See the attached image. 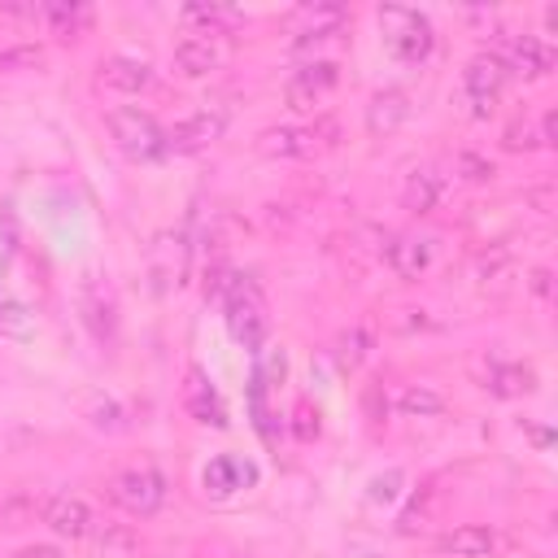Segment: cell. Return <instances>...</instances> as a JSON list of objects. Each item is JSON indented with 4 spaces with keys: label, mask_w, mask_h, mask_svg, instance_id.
I'll list each match as a JSON object with an SVG mask.
<instances>
[{
    "label": "cell",
    "mask_w": 558,
    "mask_h": 558,
    "mask_svg": "<svg viewBox=\"0 0 558 558\" xmlns=\"http://www.w3.org/2000/svg\"><path fill=\"white\" fill-rule=\"evenodd\" d=\"M527 288H532V296H549V288H554V275H549V266H536L532 275H527Z\"/></svg>",
    "instance_id": "836d02e7"
},
{
    "label": "cell",
    "mask_w": 558,
    "mask_h": 558,
    "mask_svg": "<svg viewBox=\"0 0 558 558\" xmlns=\"http://www.w3.org/2000/svg\"><path fill=\"white\" fill-rule=\"evenodd\" d=\"M222 57H227V44H222L218 35H196V31H187V35L174 44V70H179L183 78H201V74L218 70Z\"/></svg>",
    "instance_id": "5bb4252c"
},
{
    "label": "cell",
    "mask_w": 558,
    "mask_h": 558,
    "mask_svg": "<svg viewBox=\"0 0 558 558\" xmlns=\"http://www.w3.org/2000/svg\"><path fill=\"white\" fill-rule=\"evenodd\" d=\"M545 144H554V113H545L541 122H510L506 135H501L506 153H532V148H545Z\"/></svg>",
    "instance_id": "cb8c5ba5"
},
{
    "label": "cell",
    "mask_w": 558,
    "mask_h": 558,
    "mask_svg": "<svg viewBox=\"0 0 558 558\" xmlns=\"http://www.w3.org/2000/svg\"><path fill=\"white\" fill-rule=\"evenodd\" d=\"M109 92H126V96H140L153 87V65L140 61V57H109L100 61V74H96Z\"/></svg>",
    "instance_id": "e0dca14e"
},
{
    "label": "cell",
    "mask_w": 558,
    "mask_h": 558,
    "mask_svg": "<svg viewBox=\"0 0 558 558\" xmlns=\"http://www.w3.org/2000/svg\"><path fill=\"white\" fill-rule=\"evenodd\" d=\"M292 418H296V436H301V440L318 436V410H310V401H301V405L292 410Z\"/></svg>",
    "instance_id": "d6a6232c"
},
{
    "label": "cell",
    "mask_w": 558,
    "mask_h": 558,
    "mask_svg": "<svg viewBox=\"0 0 558 558\" xmlns=\"http://www.w3.org/2000/svg\"><path fill=\"white\" fill-rule=\"evenodd\" d=\"M0 336H9V340H31V336H35L31 310H26L17 296H9L4 288H0Z\"/></svg>",
    "instance_id": "4316f807"
},
{
    "label": "cell",
    "mask_w": 558,
    "mask_h": 558,
    "mask_svg": "<svg viewBox=\"0 0 558 558\" xmlns=\"http://www.w3.org/2000/svg\"><path fill=\"white\" fill-rule=\"evenodd\" d=\"M401 484H405V475H401V471L375 475V480H371V501H397V497H401Z\"/></svg>",
    "instance_id": "1f68e13d"
},
{
    "label": "cell",
    "mask_w": 558,
    "mask_h": 558,
    "mask_svg": "<svg viewBox=\"0 0 558 558\" xmlns=\"http://www.w3.org/2000/svg\"><path fill=\"white\" fill-rule=\"evenodd\" d=\"M227 122H231V113H227L222 105H205V109H196L192 118H183L179 126L166 131V148H174V153H196V148L222 140Z\"/></svg>",
    "instance_id": "9c48e42d"
},
{
    "label": "cell",
    "mask_w": 558,
    "mask_h": 558,
    "mask_svg": "<svg viewBox=\"0 0 558 558\" xmlns=\"http://www.w3.org/2000/svg\"><path fill=\"white\" fill-rule=\"evenodd\" d=\"M379 35H384L388 57H397L405 65L427 61L436 48V31H432L427 13L410 9V4H379Z\"/></svg>",
    "instance_id": "6da1fadb"
},
{
    "label": "cell",
    "mask_w": 558,
    "mask_h": 558,
    "mask_svg": "<svg viewBox=\"0 0 558 558\" xmlns=\"http://www.w3.org/2000/svg\"><path fill=\"white\" fill-rule=\"evenodd\" d=\"M35 65H44V48H39V44L0 48V70H35Z\"/></svg>",
    "instance_id": "f546056e"
},
{
    "label": "cell",
    "mask_w": 558,
    "mask_h": 558,
    "mask_svg": "<svg viewBox=\"0 0 558 558\" xmlns=\"http://www.w3.org/2000/svg\"><path fill=\"white\" fill-rule=\"evenodd\" d=\"M39 519H44V527H48V532L70 536V541H83V536H92V527H96V519H92L87 501H83V497H70V493L48 497V501L39 506Z\"/></svg>",
    "instance_id": "7c38bea8"
},
{
    "label": "cell",
    "mask_w": 558,
    "mask_h": 558,
    "mask_svg": "<svg viewBox=\"0 0 558 558\" xmlns=\"http://www.w3.org/2000/svg\"><path fill=\"white\" fill-rule=\"evenodd\" d=\"M183 22L196 26V35H218V39H222L231 26L244 22V13L222 9V4H187V9H183Z\"/></svg>",
    "instance_id": "d4e9b609"
},
{
    "label": "cell",
    "mask_w": 558,
    "mask_h": 558,
    "mask_svg": "<svg viewBox=\"0 0 558 558\" xmlns=\"http://www.w3.org/2000/svg\"><path fill=\"white\" fill-rule=\"evenodd\" d=\"M397 410H401L405 418H436V414L445 410V397H440L432 384H405V388L397 392Z\"/></svg>",
    "instance_id": "484cf974"
},
{
    "label": "cell",
    "mask_w": 558,
    "mask_h": 558,
    "mask_svg": "<svg viewBox=\"0 0 558 558\" xmlns=\"http://www.w3.org/2000/svg\"><path fill=\"white\" fill-rule=\"evenodd\" d=\"M436 549L445 558H488L497 549V532L484 523H458L436 541Z\"/></svg>",
    "instance_id": "2e32d148"
},
{
    "label": "cell",
    "mask_w": 558,
    "mask_h": 558,
    "mask_svg": "<svg viewBox=\"0 0 558 558\" xmlns=\"http://www.w3.org/2000/svg\"><path fill=\"white\" fill-rule=\"evenodd\" d=\"M506 74H523V78H545L554 70V48L541 35H514L506 44V52H493Z\"/></svg>",
    "instance_id": "4fadbf2b"
},
{
    "label": "cell",
    "mask_w": 558,
    "mask_h": 558,
    "mask_svg": "<svg viewBox=\"0 0 558 558\" xmlns=\"http://www.w3.org/2000/svg\"><path fill=\"white\" fill-rule=\"evenodd\" d=\"M183 410H187L196 423H214V427L227 423V410H222L218 392L209 388V379H205L201 371H187V384H183Z\"/></svg>",
    "instance_id": "44dd1931"
},
{
    "label": "cell",
    "mask_w": 558,
    "mask_h": 558,
    "mask_svg": "<svg viewBox=\"0 0 558 558\" xmlns=\"http://www.w3.org/2000/svg\"><path fill=\"white\" fill-rule=\"evenodd\" d=\"M109 497H113V506H122L126 514L148 519V514H157L161 501H166V475L153 471V466H126V471H118V475L109 480Z\"/></svg>",
    "instance_id": "277c9868"
},
{
    "label": "cell",
    "mask_w": 558,
    "mask_h": 558,
    "mask_svg": "<svg viewBox=\"0 0 558 558\" xmlns=\"http://www.w3.org/2000/svg\"><path fill=\"white\" fill-rule=\"evenodd\" d=\"M349 22V9L336 0H318V4H301L296 9V48H314L340 35V26Z\"/></svg>",
    "instance_id": "8fae6325"
},
{
    "label": "cell",
    "mask_w": 558,
    "mask_h": 558,
    "mask_svg": "<svg viewBox=\"0 0 558 558\" xmlns=\"http://www.w3.org/2000/svg\"><path fill=\"white\" fill-rule=\"evenodd\" d=\"M336 83H340V65L331 57H314V61H305V65H296L288 74L283 100H288L292 113H310V109H318L336 92Z\"/></svg>",
    "instance_id": "5b68a950"
},
{
    "label": "cell",
    "mask_w": 558,
    "mask_h": 558,
    "mask_svg": "<svg viewBox=\"0 0 558 558\" xmlns=\"http://www.w3.org/2000/svg\"><path fill=\"white\" fill-rule=\"evenodd\" d=\"M484 388L497 397H523L536 388V371L523 362H488L484 366Z\"/></svg>",
    "instance_id": "7402d4cb"
},
{
    "label": "cell",
    "mask_w": 558,
    "mask_h": 558,
    "mask_svg": "<svg viewBox=\"0 0 558 558\" xmlns=\"http://www.w3.org/2000/svg\"><path fill=\"white\" fill-rule=\"evenodd\" d=\"M214 292H218L222 305H227V327H231V336H235L244 349H262L266 327H270L266 305H262V292H257L248 279H240V275L222 279Z\"/></svg>",
    "instance_id": "7a4b0ae2"
},
{
    "label": "cell",
    "mask_w": 558,
    "mask_h": 558,
    "mask_svg": "<svg viewBox=\"0 0 558 558\" xmlns=\"http://www.w3.org/2000/svg\"><path fill=\"white\" fill-rule=\"evenodd\" d=\"M366 558H384V554H366Z\"/></svg>",
    "instance_id": "d590c367"
},
{
    "label": "cell",
    "mask_w": 558,
    "mask_h": 558,
    "mask_svg": "<svg viewBox=\"0 0 558 558\" xmlns=\"http://www.w3.org/2000/svg\"><path fill=\"white\" fill-rule=\"evenodd\" d=\"M510 279H514V257L506 253V248H488V253H480L475 257V283H480V292H506L510 288Z\"/></svg>",
    "instance_id": "603a6c76"
},
{
    "label": "cell",
    "mask_w": 558,
    "mask_h": 558,
    "mask_svg": "<svg viewBox=\"0 0 558 558\" xmlns=\"http://www.w3.org/2000/svg\"><path fill=\"white\" fill-rule=\"evenodd\" d=\"M432 240H423V235H388V266L401 275V279H418V275H427V266H432Z\"/></svg>",
    "instance_id": "ffe728a7"
},
{
    "label": "cell",
    "mask_w": 558,
    "mask_h": 558,
    "mask_svg": "<svg viewBox=\"0 0 558 558\" xmlns=\"http://www.w3.org/2000/svg\"><path fill=\"white\" fill-rule=\"evenodd\" d=\"M39 13H44V22L52 26V35H65V39L92 26V9H87V4H48V9H39Z\"/></svg>",
    "instance_id": "83f0119b"
},
{
    "label": "cell",
    "mask_w": 558,
    "mask_h": 558,
    "mask_svg": "<svg viewBox=\"0 0 558 558\" xmlns=\"http://www.w3.org/2000/svg\"><path fill=\"white\" fill-rule=\"evenodd\" d=\"M105 122H109L113 144H118L126 157H135V161H148V157H161V153H166V131H161V122H157L148 109L122 105V109H109Z\"/></svg>",
    "instance_id": "3957f363"
},
{
    "label": "cell",
    "mask_w": 558,
    "mask_h": 558,
    "mask_svg": "<svg viewBox=\"0 0 558 558\" xmlns=\"http://www.w3.org/2000/svg\"><path fill=\"white\" fill-rule=\"evenodd\" d=\"M405 118H410V96H405L401 87H384V92H375L371 105H366V131H371V135H392Z\"/></svg>",
    "instance_id": "d6986e66"
},
{
    "label": "cell",
    "mask_w": 558,
    "mask_h": 558,
    "mask_svg": "<svg viewBox=\"0 0 558 558\" xmlns=\"http://www.w3.org/2000/svg\"><path fill=\"white\" fill-rule=\"evenodd\" d=\"M331 131L336 126H270V131H262L257 148L266 157H314L323 144H331L327 140Z\"/></svg>",
    "instance_id": "30bf717a"
},
{
    "label": "cell",
    "mask_w": 558,
    "mask_h": 558,
    "mask_svg": "<svg viewBox=\"0 0 558 558\" xmlns=\"http://www.w3.org/2000/svg\"><path fill=\"white\" fill-rule=\"evenodd\" d=\"M440 196H445V174H440L436 166H418V170H410L405 183H401V205H405L410 214H432V209L440 205Z\"/></svg>",
    "instance_id": "ac0fdd59"
},
{
    "label": "cell",
    "mask_w": 558,
    "mask_h": 558,
    "mask_svg": "<svg viewBox=\"0 0 558 558\" xmlns=\"http://www.w3.org/2000/svg\"><path fill=\"white\" fill-rule=\"evenodd\" d=\"M366 349H371V331L366 327H353V331H344L340 336V357L353 366V362H362L366 357Z\"/></svg>",
    "instance_id": "4dcf8cb0"
},
{
    "label": "cell",
    "mask_w": 558,
    "mask_h": 558,
    "mask_svg": "<svg viewBox=\"0 0 558 558\" xmlns=\"http://www.w3.org/2000/svg\"><path fill=\"white\" fill-rule=\"evenodd\" d=\"M148 279L153 292L166 296L187 279V235L183 231H157L148 244Z\"/></svg>",
    "instance_id": "52a82bcc"
},
{
    "label": "cell",
    "mask_w": 558,
    "mask_h": 558,
    "mask_svg": "<svg viewBox=\"0 0 558 558\" xmlns=\"http://www.w3.org/2000/svg\"><path fill=\"white\" fill-rule=\"evenodd\" d=\"M74 301H78V318L92 331V340L113 344V336H118V296H113V288L100 275H83Z\"/></svg>",
    "instance_id": "8992f818"
},
{
    "label": "cell",
    "mask_w": 558,
    "mask_h": 558,
    "mask_svg": "<svg viewBox=\"0 0 558 558\" xmlns=\"http://www.w3.org/2000/svg\"><path fill=\"white\" fill-rule=\"evenodd\" d=\"M453 174H458V179H466V183H488V179L497 174V166H493L488 157H480V153L462 148V153L453 157Z\"/></svg>",
    "instance_id": "f1b7e54d"
},
{
    "label": "cell",
    "mask_w": 558,
    "mask_h": 558,
    "mask_svg": "<svg viewBox=\"0 0 558 558\" xmlns=\"http://www.w3.org/2000/svg\"><path fill=\"white\" fill-rule=\"evenodd\" d=\"M506 78H510V74H506V65H501L493 52L475 57V61L462 70V92H466L475 118H488V113L497 109V100H501V92H506Z\"/></svg>",
    "instance_id": "ba28073f"
},
{
    "label": "cell",
    "mask_w": 558,
    "mask_h": 558,
    "mask_svg": "<svg viewBox=\"0 0 558 558\" xmlns=\"http://www.w3.org/2000/svg\"><path fill=\"white\" fill-rule=\"evenodd\" d=\"M253 480H257L253 462H244V458H235V453H218V458H209V466H205V475H201L205 493H214V497H231V493L248 488Z\"/></svg>",
    "instance_id": "9a60e30c"
},
{
    "label": "cell",
    "mask_w": 558,
    "mask_h": 558,
    "mask_svg": "<svg viewBox=\"0 0 558 558\" xmlns=\"http://www.w3.org/2000/svg\"><path fill=\"white\" fill-rule=\"evenodd\" d=\"M13 558H61L52 545H26V549H17Z\"/></svg>",
    "instance_id": "e575fe53"
}]
</instances>
